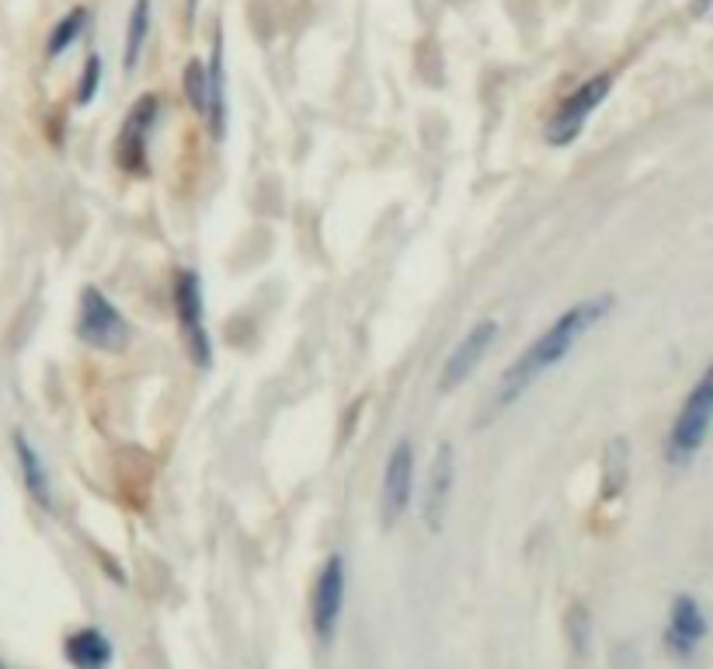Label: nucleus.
Masks as SVG:
<instances>
[{
    "label": "nucleus",
    "instance_id": "obj_1",
    "mask_svg": "<svg viewBox=\"0 0 713 669\" xmlns=\"http://www.w3.org/2000/svg\"><path fill=\"white\" fill-rule=\"evenodd\" d=\"M610 311H613V297L610 293L578 300V303L568 307V311H561L558 321L546 324L536 339L505 367V373L498 377V388H494L491 405L484 411V422H494V416H501V411H509L512 405H519L525 395L533 391V383L540 377H546L550 370H558L564 359L574 352V346L585 339V334L599 321L610 318Z\"/></svg>",
    "mask_w": 713,
    "mask_h": 669
},
{
    "label": "nucleus",
    "instance_id": "obj_2",
    "mask_svg": "<svg viewBox=\"0 0 713 669\" xmlns=\"http://www.w3.org/2000/svg\"><path fill=\"white\" fill-rule=\"evenodd\" d=\"M710 429H713V359L700 373V380L693 383V391L685 395L679 416L669 429V440H665L669 468H675V471L690 468L700 457V450L706 447Z\"/></svg>",
    "mask_w": 713,
    "mask_h": 669
},
{
    "label": "nucleus",
    "instance_id": "obj_3",
    "mask_svg": "<svg viewBox=\"0 0 713 669\" xmlns=\"http://www.w3.org/2000/svg\"><path fill=\"white\" fill-rule=\"evenodd\" d=\"M77 334H81L84 346H91L98 352H125L129 342H133V328H129L125 314L98 287L81 290V303H77Z\"/></svg>",
    "mask_w": 713,
    "mask_h": 669
},
{
    "label": "nucleus",
    "instance_id": "obj_4",
    "mask_svg": "<svg viewBox=\"0 0 713 669\" xmlns=\"http://www.w3.org/2000/svg\"><path fill=\"white\" fill-rule=\"evenodd\" d=\"M610 91H613V73H595V77H589V81H581V84L561 101L558 112L550 116V122H546V140H550L553 147L574 143L581 133H585V126H589L592 112L602 106L605 98H610Z\"/></svg>",
    "mask_w": 713,
    "mask_h": 669
},
{
    "label": "nucleus",
    "instance_id": "obj_5",
    "mask_svg": "<svg viewBox=\"0 0 713 669\" xmlns=\"http://www.w3.org/2000/svg\"><path fill=\"white\" fill-rule=\"evenodd\" d=\"M345 593H349L345 555H328L321 576H317L313 597H310V625H313V638L321 641V646H331L338 635L341 610H345Z\"/></svg>",
    "mask_w": 713,
    "mask_h": 669
},
{
    "label": "nucleus",
    "instance_id": "obj_6",
    "mask_svg": "<svg viewBox=\"0 0 713 669\" xmlns=\"http://www.w3.org/2000/svg\"><path fill=\"white\" fill-rule=\"evenodd\" d=\"M174 314H178L184 349H189V356L205 370L213 363V339H209V331H205L202 282H199V272H192V269L178 272V279H174Z\"/></svg>",
    "mask_w": 713,
    "mask_h": 669
},
{
    "label": "nucleus",
    "instance_id": "obj_7",
    "mask_svg": "<svg viewBox=\"0 0 713 669\" xmlns=\"http://www.w3.org/2000/svg\"><path fill=\"white\" fill-rule=\"evenodd\" d=\"M414 496V443L398 440L383 465V481H380V527L393 530L411 506Z\"/></svg>",
    "mask_w": 713,
    "mask_h": 669
},
{
    "label": "nucleus",
    "instance_id": "obj_8",
    "mask_svg": "<svg viewBox=\"0 0 713 669\" xmlns=\"http://www.w3.org/2000/svg\"><path fill=\"white\" fill-rule=\"evenodd\" d=\"M498 339V321L494 318H481L478 324H473L463 339L453 346V352L445 356V363L439 370V380H435V391L439 395H453L460 391L463 383L473 377V370H478L484 363V356L491 352Z\"/></svg>",
    "mask_w": 713,
    "mask_h": 669
},
{
    "label": "nucleus",
    "instance_id": "obj_9",
    "mask_svg": "<svg viewBox=\"0 0 713 669\" xmlns=\"http://www.w3.org/2000/svg\"><path fill=\"white\" fill-rule=\"evenodd\" d=\"M453 488H456V447L439 443L425 478V499H421V523H425L429 533H442L449 506H453Z\"/></svg>",
    "mask_w": 713,
    "mask_h": 669
},
{
    "label": "nucleus",
    "instance_id": "obj_10",
    "mask_svg": "<svg viewBox=\"0 0 713 669\" xmlns=\"http://www.w3.org/2000/svg\"><path fill=\"white\" fill-rule=\"evenodd\" d=\"M706 638V617L703 607L696 603V597L690 593H679L672 600L669 610V628H665V649L672 659L679 662H690L700 649V641Z\"/></svg>",
    "mask_w": 713,
    "mask_h": 669
},
{
    "label": "nucleus",
    "instance_id": "obj_11",
    "mask_svg": "<svg viewBox=\"0 0 713 669\" xmlns=\"http://www.w3.org/2000/svg\"><path fill=\"white\" fill-rule=\"evenodd\" d=\"M157 122V98L143 94L140 101H133L125 122H122V133H119V147H116V158L125 171H143L147 168V137Z\"/></svg>",
    "mask_w": 713,
    "mask_h": 669
},
{
    "label": "nucleus",
    "instance_id": "obj_12",
    "mask_svg": "<svg viewBox=\"0 0 713 669\" xmlns=\"http://www.w3.org/2000/svg\"><path fill=\"white\" fill-rule=\"evenodd\" d=\"M14 453H18V468H21V481L29 488V496L39 502V509L52 512L57 509V496H52V481H49V471L42 465L39 450L32 447V440L24 436L21 429L14 432Z\"/></svg>",
    "mask_w": 713,
    "mask_h": 669
},
{
    "label": "nucleus",
    "instance_id": "obj_13",
    "mask_svg": "<svg viewBox=\"0 0 713 669\" xmlns=\"http://www.w3.org/2000/svg\"><path fill=\"white\" fill-rule=\"evenodd\" d=\"M63 656L73 669H109L112 662V641L98 628H81L67 635L63 641Z\"/></svg>",
    "mask_w": 713,
    "mask_h": 669
},
{
    "label": "nucleus",
    "instance_id": "obj_14",
    "mask_svg": "<svg viewBox=\"0 0 713 669\" xmlns=\"http://www.w3.org/2000/svg\"><path fill=\"white\" fill-rule=\"evenodd\" d=\"M209 133L217 140L227 130V73H223V42H213V60L205 67V116Z\"/></svg>",
    "mask_w": 713,
    "mask_h": 669
},
{
    "label": "nucleus",
    "instance_id": "obj_15",
    "mask_svg": "<svg viewBox=\"0 0 713 669\" xmlns=\"http://www.w3.org/2000/svg\"><path fill=\"white\" fill-rule=\"evenodd\" d=\"M150 39V0H137L125 21V46H122V67L133 70L140 63V53Z\"/></svg>",
    "mask_w": 713,
    "mask_h": 669
},
{
    "label": "nucleus",
    "instance_id": "obj_16",
    "mask_svg": "<svg viewBox=\"0 0 713 669\" xmlns=\"http://www.w3.org/2000/svg\"><path fill=\"white\" fill-rule=\"evenodd\" d=\"M88 21H91V11L88 8H73L67 18H60V24L57 29L49 32V42H46V53L57 60V57H63L67 49L84 36V29H88Z\"/></svg>",
    "mask_w": 713,
    "mask_h": 669
},
{
    "label": "nucleus",
    "instance_id": "obj_17",
    "mask_svg": "<svg viewBox=\"0 0 713 669\" xmlns=\"http://www.w3.org/2000/svg\"><path fill=\"white\" fill-rule=\"evenodd\" d=\"M564 628H568V646H571V652H574L578 659H585V656H589V646H592V613H589V607H585V603H571Z\"/></svg>",
    "mask_w": 713,
    "mask_h": 669
},
{
    "label": "nucleus",
    "instance_id": "obj_18",
    "mask_svg": "<svg viewBox=\"0 0 713 669\" xmlns=\"http://www.w3.org/2000/svg\"><path fill=\"white\" fill-rule=\"evenodd\" d=\"M184 94H189L192 109L199 116H205V67L199 60H192L189 67H184Z\"/></svg>",
    "mask_w": 713,
    "mask_h": 669
},
{
    "label": "nucleus",
    "instance_id": "obj_19",
    "mask_svg": "<svg viewBox=\"0 0 713 669\" xmlns=\"http://www.w3.org/2000/svg\"><path fill=\"white\" fill-rule=\"evenodd\" d=\"M101 88V57H88L84 73H81V88H77V106H91L94 94Z\"/></svg>",
    "mask_w": 713,
    "mask_h": 669
},
{
    "label": "nucleus",
    "instance_id": "obj_20",
    "mask_svg": "<svg viewBox=\"0 0 713 669\" xmlns=\"http://www.w3.org/2000/svg\"><path fill=\"white\" fill-rule=\"evenodd\" d=\"M706 8H710V0H700V4H696V11H706Z\"/></svg>",
    "mask_w": 713,
    "mask_h": 669
},
{
    "label": "nucleus",
    "instance_id": "obj_21",
    "mask_svg": "<svg viewBox=\"0 0 713 669\" xmlns=\"http://www.w3.org/2000/svg\"><path fill=\"white\" fill-rule=\"evenodd\" d=\"M0 669H4V662H0Z\"/></svg>",
    "mask_w": 713,
    "mask_h": 669
}]
</instances>
